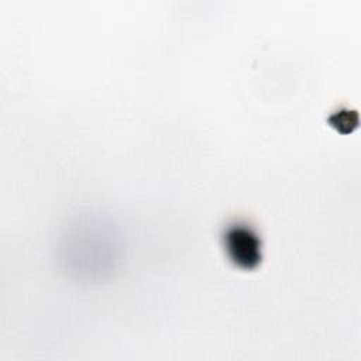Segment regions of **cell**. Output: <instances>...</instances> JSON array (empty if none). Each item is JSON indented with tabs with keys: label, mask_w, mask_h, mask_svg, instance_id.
<instances>
[{
	"label": "cell",
	"mask_w": 361,
	"mask_h": 361,
	"mask_svg": "<svg viewBox=\"0 0 361 361\" xmlns=\"http://www.w3.org/2000/svg\"><path fill=\"white\" fill-rule=\"evenodd\" d=\"M223 245L228 259L241 269H254L262 259L261 240L245 223L227 226L223 234Z\"/></svg>",
	"instance_id": "obj_1"
}]
</instances>
